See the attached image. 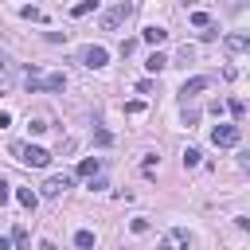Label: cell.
I'll list each match as a JSON object with an SVG mask.
<instances>
[{"instance_id":"7c38bea8","label":"cell","mask_w":250,"mask_h":250,"mask_svg":"<svg viewBox=\"0 0 250 250\" xmlns=\"http://www.w3.org/2000/svg\"><path fill=\"white\" fill-rule=\"evenodd\" d=\"M98 168H102V160H98V156H86V160L78 164V176H98Z\"/></svg>"},{"instance_id":"f1b7e54d","label":"cell","mask_w":250,"mask_h":250,"mask_svg":"<svg viewBox=\"0 0 250 250\" xmlns=\"http://www.w3.org/2000/svg\"><path fill=\"white\" fill-rule=\"evenodd\" d=\"M8 125H12V113H4V109H0V129H8Z\"/></svg>"},{"instance_id":"d4e9b609","label":"cell","mask_w":250,"mask_h":250,"mask_svg":"<svg viewBox=\"0 0 250 250\" xmlns=\"http://www.w3.org/2000/svg\"><path fill=\"white\" fill-rule=\"evenodd\" d=\"M129 227H133V234H145V230H148V219H133Z\"/></svg>"},{"instance_id":"4dcf8cb0","label":"cell","mask_w":250,"mask_h":250,"mask_svg":"<svg viewBox=\"0 0 250 250\" xmlns=\"http://www.w3.org/2000/svg\"><path fill=\"white\" fill-rule=\"evenodd\" d=\"M0 94H4V90H0Z\"/></svg>"},{"instance_id":"5bb4252c","label":"cell","mask_w":250,"mask_h":250,"mask_svg":"<svg viewBox=\"0 0 250 250\" xmlns=\"http://www.w3.org/2000/svg\"><path fill=\"white\" fill-rule=\"evenodd\" d=\"M74 246L78 250H94V230H78L74 234Z\"/></svg>"},{"instance_id":"9a60e30c","label":"cell","mask_w":250,"mask_h":250,"mask_svg":"<svg viewBox=\"0 0 250 250\" xmlns=\"http://www.w3.org/2000/svg\"><path fill=\"white\" fill-rule=\"evenodd\" d=\"M8 82H12V59H8V55H0V90H4Z\"/></svg>"},{"instance_id":"5b68a950","label":"cell","mask_w":250,"mask_h":250,"mask_svg":"<svg viewBox=\"0 0 250 250\" xmlns=\"http://www.w3.org/2000/svg\"><path fill=\"white\" fill-rule=\"evenodd\" d=\"M105 59H109V51H105L102 43H90V47H82V51H78V62H82V66H90V70L105 66Z\"/></svg>"},{"instance_id":"8fae6325","label":"cell","mask_w":250,"mask_h":250,"mask_svg":"<svg viewBox=\"0 0 250 250\" xmlns=\"http://www.w3.org/2000/svg\"><path fill=\"white\" fill-rule=\"evenodd\" d=\"M164 66H168V59H164V55H160V51H152V55H148V59H145V70H148V74H160V70H164Z\"/></svg>"},{"instance_id":"484cf974","label":"cell","mask_w":250,"mask_h":250,"mask_svg":"<svg viewBox=\"0 0 250 250\" xmlns=\"http://www.w3.org/2000/svg\"><path fill=\"white\" fill-rule=\"evenodd\" d=\"M219 39V27H203V43H215Z\"/></svg>"},{"instance_id":"d6986e66","label":"cell","mask_w":250,"mask_h":250,"mask_svg":"<svg viewBox=\"0 0 250 250\" xmlns=\"http://www.w3.org/2000/svg\"><path fill=\"white\" fill-rule=\"evenodd\" d=\"M191 59H195V47H188V43H184V47H180V55H176V62H180V66H188Z\"/></svg>"},{"instance_id":"277c9868","label":"cell","mask_w":250,"mask_h":250,"mask_svg":"<svg viewBox=\"0 0 250 250\" xmlns=\"http://www.w3.org/2000/svg\"><path fill=\"white\" fill-rule=\"evenodd\" d=\"M242 141V129L238 125H215L211 129V145H219V148H234Z\"/></svg>"},{"instance_id":"f546056e","label":"cell","mask_w":250,"mask_h":250,"mask_svg":"<svg viewBox=\"0 0 250 250\" xmlns=\"http://www.w3.org/2000/svg\"><path fill=\"white\" fill-rule=\"evenodd\" d=\"M39 250H55V242H47V238H43V242H39Z\"/></svg>"},{"instance_id":"44dd1931","label":"cell","mask_w":250,"mask_h":250,"mask_svg":"<svg viewBox=\"0 0 250 250\" xmlns=\"http://www.w3.org/2000/svg\"><path fill=\"white\" fill-rule=\"evenodd\" d=\"M227 109H230L234 117H242V113H246V102H242V98H230V102H227Z\"/></svg>"},{"instance_id":"4fadbf2b","label":"cell","mask_w":250,"mask_h":250,"mask_svg":"<svg viewBox=\"0 0 250 250\" xmlns=\"http://www.w3.org/2000/svg\"><path fill=\"white\" fill-rule=\"evenodd\" d=\"M16 199H20V203H23V207H27V211H31V207H35V203H39V195H35V191H31V188H16Z\"/></svg>"},{"instance_id":"6da1fadb","label":"cell","mask_w":250,"mask_h":250,"mask_svg":"<svg viewBox=\"0 0 250 250\" xmlns=\"http://www.w3.org/2000/svg\"><path fill=\"white\" fill-rule=\"evenodd\" d=\"M23 86H27L31 94H35V90H62V86H66V74H62V70H47V74H43V70L27 66V70H23Z\"/></svg>"},{"instance_id":"4316f807","label":"cell","mask_w":250,"mask_h":250,"mask_svg":"<svg viewBox=\"0 0 250 250\" xmlns=\"http://www.w3.org/2000/svg\"><path fill=\"white\" fill-rule=\"evenodd\" d=\"M125 113H145V102H125Z\"/></svg>"},{"instance_id":"cb8c5ba5","label":"cell","mask_w":250,"mask_h":250,"mask_svg":"<svg viewBox=\"0 0 250 250\" xmlns=\"http://www.w3.org/2000/svg\"><path fill=\"white\" fill-rule=\"evenodd\" d=\"M184 121H188V125H195V121H199V109H195V105H188V109H184Z\"/></svg>"},{"instance_id":"ffe728a7","label":"cell","mask_w":250,"mask_h":250,"mask_svg":"<svg viewBox=\"0 0 250 250\" xmlns=\"http://www.w3.org/2000/svg\"><path fill=\"white\" fill-rule=\"evenodd\" d=\"M12 242H16V250H27V230L16 227V230H12Z\"/></svg>"},{"instance_id":"52a82bcc","label":"cell","mask_w":250,"mask_h":250,"mask_svg":"<svg viewBox=\"0 0 250 250\" xmlns=\"http://www.w3.org/2000/svg\"><path fill=\"white\" fill-rule=\"evenodd\" d=\"M70 184H74V176H66V172H62V176H51V180H47V184L39 188V195H47V199H55V195H62V191H66Z\"/></svg>"},{"instance_id":"83f0119b","label":"cell","mask_w":250,"mask_h":250,"mask_svg":"<svg viewBox=\"0 0 250 250\" xmlns=\"http://www.w3.org/2000/svg\"><path fill=\"white\" fill-rule=\"evenodd\" d=\"M8 199H12V188H8V184H4V180H0V207H4V203H8Z\"/></svg>"},{"instance_id":"e0dca14e","label":"cell","mask_w":250,"mask_h":250,"mask_svg":"<svg viewBox=\"0 0 250 250\" xmlns=\"http://www.w3.org/2000/svg\"><path fill=\"white\" fill-rule=\"evenodd\" d=\"M27 129H31V133H47L51 125H47V117H43V113H35V117H27Z\"/></svg>"},{"instance_id":"2e32d148","label":"cell","mask_w":250,"mask_h":250,"mask_svg":"<svg viewBox=\"0 0 250 250\" xmlns=\"http://www.w3.org/2000/svg\"><path fill=\"white\" fill-rule=\"evenodd\" d=\"M90 12H98V4H94V0H82V4H74V8H70V16H78V20H82V16H90Z\"/></svg>"},{"instance_id":"30bf717a","label":"cell","mask_w":250,"mask_h":250,"mask_svg":"<svg viewBox=\"0 0 250 250\" xmlns=\"http://www.w3.org/2000/svg\"><path fill=\"white\" fill-rule=\"evenodd\" d=\"M141 39H145V43H152V47H160V43H164V39H168V31H164V27H156V23H152V27H145V31H141Z\"/></svg>"},{"instance_id":"ac0fdd59","label":"cell","mask_w":250,"mask_h":250,"mask_svg":"<svg viewBox=\"0 0 250 250\" xmlns=\"http://www.w3.org/2000/svg\"><path fill=\"white\" fill-rule=\"evenodd\" d=\"M199 160H203V152H199V148H184V168H195Z\"/></svg>"},{"instance_id":"ba28073f","label":"cell","mask_w":250,"mask_h":250,"mask_svg":"<svg viewBox=\"0 0 250 250\" xmlns=\"http://www.w3.org/2000/svg\"><path fill=\"white\" fill-rule=\"evenodd\" d=\"M223 47H227V55H242L250 47V35L246 31H230V35H223Z\"/></svg>"},{"instance_id":"9c48e42d","label":"cell","mask_w":250,"mask_h":250,"mask_svg":"<svg viewBox=\"0 0 250 250\" xmlns=\"http://www.w3.org/2000/svg\"><path fill=\"white\" fill-rule=\"evenodd\" d=\"M207 86H211V78H207V74H195V78H188V82L180 86V98L188 102V98H195V94H199V90H207Z\"/></svg>"},{"instance_id":"7a4b0ae2","label":"cell","mask_w":250,"mask_h":250,"mask_svg":"<svg viewBox=\"0 0 250 250\" xmlns=\"http://www.w3.org/2000/svg\"><path fill=\"white\" fill-rule=\"evenodd\" d=\"M8 152H12L20 164H27V168H47V160H51V152H47V148L27 145V141H12V145H8Z\"/></svg>"},{"instance_id":"3957f363","label":"cell","mask_w":250,"mask_h":250,"mask_svg":"<svg viewBox=\"0 0 250 250\" xmlns=\"http://www.w3.org/2000/svg\"><path fill=\"white\" fill-rule=\"evenodd\" d=\"M129 12H133V4H125V0L113 4V8H105V12H102V27H105V31H117V27L129 20Z\"/></svg>"},{"instance_id":"603a6c76","label":"cell","mask_w":250,"mask_h":250,"mask_svg":"<svg viewBox=\"0 0 250 250\" xmlns=\"http://www.w3.org/2000/svg\"><path fill=\"white\" fill-rule=\"evenodd\" d=\"M20 16H23V20H43V12H39V8H20Z\"/></svg>"},{"instance_id":"7402d4cb","label":"cell","mask_w":250,"mask_h":250,"mask_svg":"<svg viewBox=\"0 0 250 250\" xmlns=\"http://www.w3.org/2000/svg\"><path fill=\"white\" fill-rule=\"evenodd\" d=\"M191 23H195V27H211V16H207V12H191Z\"/></svg>"},{"instance_id":"8992f818","label":"cell","mask_w":250,"mask_h":250,"mask_svg":"<svg viewBox=\"0 0 250 250\" xmlns=\"http://www.w3.org/2000/svg\"><path fill=\"white\" fill-rule=\"evenodd\" d=\"M188 246H191V234H188L184 227H176V230H168V234L160 238L156 250H188Z\"/></svg>"}]
</instances>
